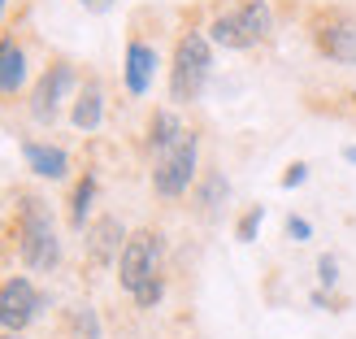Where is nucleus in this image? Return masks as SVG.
Returning <instances> with one entry per match:
<instances>
[{"label":"nucleus","instance_id":"21","mask_svg":"<svg viewBox=\"0 0 356 339\" xmlns=\"http://www.w3.org/2000/svg\"><path fill=\"white\" fill-rule=\"evenodd\" d=\"M118 5V0H83V9H92V13H109Z\"/></svg>","mask_w":356,"mask_h":339},{"label":"nucleus","instance_id":"14","mask_svg":"<svg viewBox=\"0 0 356 339\" xmlns=\"http://www.w3.org/2000/svg\"><path fill=\"white\" fill-rule=\"evenodd\" d=\"M92 200H96V178H92V174H83V183L74 187V196H70V226H74V230H83V226H87Z\"/></svg>","mask_w":356,"mask_h":339},{"label":"nucleus","instance_id":"3","mask_svg":"<svg viewBox=\"0 0 356 339\" xmlns=\"http://www.w3.org/2000/svg\"><path fill=\"white\" fill-rule=\"evenodd\" d=\"M213 74V40L204 31H187L174 44V61H170V100L174 104H191L200 100L204 83Z\"/></svg>","mask_w":356,"mask_h":339},{"label":"nucleus","instance_id":"9","mask_svg":"<svg viewBox=\"0 0 356 339\" xmlns=\"http://www.w3.org/2000/svg\"><path fill=\"white\" fill-rule=\"evenodd\" d=\"M122 244H127V226H122L118 218H109V213L87 226V261H92L96 270L122 257Z\"/></svg>","mask_w":356,"mask_h":339},{"label":"nucleus","instance_id":"7","mask_svg":"<svg viewBox=\"0 0 356 339\" xmlns=\"http://www.w3.org/2000/svg\"><path fill=\"white\" fill-rule=\"evenodd\" d=\"M313 40H317V48H322V57L339 61V65H356V17L348 9L317 13Z\"/></svg>","mask_w":356,"mask_h":339},{"label":"nucleus","instance_id":"18","mask_svg":"<svg viewBox=\"0 0 356 339\" xmlns=\"http://www.w3.org/2000/svg\"><path fill=\"white\" fill-rule=\"evenodd\" d=\"M317 278H322V287H334V283H339V261L330 253H322V261H317Z\"/></svg>","mask_w":356,"mask_h":339},{"label":"nucleus","instance_id":"22","mask_svg":"<svg viewBox=\"0 0 356 339\" xmlns=\"http://www.w3.org/2000/svg\"><path fill=\"white\" fill-rule=\"evenodd\" d=\"M0 339H26L22 331H0Z\"/></svg>","mask_w":356,"mask_h":339},{"label":"nucleus","instance_id":"4","mask_svg":"<svg viewBox=\"0 0 356 339\" xmlns=\"http://www.w3.org/2000/svg\"><path fill=\"white\" fill-rule=\"evenodd\" d=\"M17 253H22L26 270H57L61 261V239H57V226H52L44 200L26 196L22 200V218H17Z\"/></svg>","mask_w":356,"mask_h":339},{"label":"nucleus","instance_id":"2","mask_svg":"<svg viewBox=\"0 0 356 339\" xmlns=\"http://www.w3.org/2000/svg\"><path fill=\"white\" fill-rule=\"evenodd\" d=\"M274 35V9L265 0H235L213 13L209 22V40L218 48H230V52H243V48H257Z\"/></svg>","mask_w":356,"mask_h":339},{"label":"nucleus","instance_id":"12","mask_svg":"<svg viewBox=\"0 0 356 339\" xmlns=\"http://www.w3.org/2000/svg\"><path fill=\"white\" fill-rule=\"evenodd\" d=\"M70 122L79 131H96L104 122V87L96 79H87L79 92H74V104H70Z\"/></svg>","mask_w":356,"mask_h":339},{"label":"nucleus","instance_id":"19","mask_svg":"<svg viewBox=\"0 0 356 339\" xmlns=\"http://www.w3.org/2000/svg\"><path fill=\"white\" fill-rule=\"evenodd\" d=\"M305 178H309V166H305V161H291V166H287V174H282L278 183H282V187H300Z\"/></svg>","mask_w":356,"mask_h":339},{"label":"nucleus","instance_id":"6","mask_svg":"<svg viewBox=\"0 0 356 339\" xmlns=\"http://www.w3.org/2000/svg\"><path fill=\"white\" fill-rule=\"evenodd\" d=\"M44 309L40 287L26 274H9L0 283V331H26Z\"/></svg>","mask_w":356,"mask_h":339},{"label":"nucleus","instance_id":"13","mask_svg":"<svg viewBox=\"0 0 356 339\" xmlns=\"http://www.w3.org/2000/svg\"><path fill=\"white\" fill-rule=\"evenodd\" d=\"M22 157H26V166L40 174V178H65V174H70V157H65V148H57V144L26 139V144H22Z\"/></svg>","mask_w":356,"mask_h":339},{"label":"nucleus","instance_id":"10","mask_svg":"<svg viewBox=\"0 0 356 339\" xmlns=\"http://www.w3.org/2000/svg\"><path fill=\"white\" fill-rule=\"evenodd\" d=\"M156 79V48L144 40L127 44V61H122V83H127L131 96H148V87Z\"/></svg>","mask_w":356,"mask_h":339},{"label":"nucleus","instance_id":"5","mask_svg":"<svg viewBox=\"0 0 356 339\" xmlns=\"http://www.w3.org/2000/svg\"><path fill=\"white\" fill-rule=\"evenodd\" d=\"M195 166H200V139H195V131L183 127L165 148H156V161H152V187H156V196L178 200V196L191 187Z\"/></svg>","mask_w":356,"mask_h":339},{"label":"nucleus","instance_id":"15","mask_svg":"<svg viewBox=\"0 0 356 339\" xmlns=\"http://www.w3.org/2000/svg\"><path fill=\"white\" fill-rule=\"evenodd\" d=\"M178 131H183V122H178L170 109H156L152 122H148V144H152V152H156V148H165Z\"/></svg>","mask_w":356,"mask_h":339},{"label":"nucleus","instance_id":"24","mask_svg":"<svg viewBox=\"0 0 356 339\" xmlns=\"http://www.w3.org/2000/svg\"><path fill=\"white\" fill-rule=\"evenodd\" d=\"M5 5H9V0H0V17H5Z\"/></svg>","mask_w":356,"mask_h":339},{"label":"nucleus","instance_id":"11","mask_svg":"<svg viewBox=\"0 0 356 339\" xmlns=\"http://www.w3.org/2000/svg\"><path fill=\"white\" fill-rule=\"evenodd\" d=\"M26 87V48L5 35L0 40V96H17Z\"/></svg>","mask_w":356,"mask_h":339},{"label":"nucleus","instance_id":"17","mask_svg":"<svg viewBox=\"0 0 356 339\" xmlns=\"http://www.w3.org/2000/svg\"><path fill=\"white\" fill-rule=\"evenodd\" d=\"M261 222H265V205H252V209H248L243 218H239L235 235H239L243 244H252V239H257V230H261Z\"/></svg>","mask_w":356,"mask_h":339},{"label":"nucleus","instance_id":"23","mask_svg":"<svg viewBox=\"0 0 356 339\" xmlns=\"http://www.w3.org/2000/svg\"><path fill=\"white\" fill-rule=\"evenodd\" d=\"M343 157H348V161H352V166H356V148H352V144H348V148H343Z\"/></svg>","mask_w":356,"mask_h":339},{"label":"nucleus","instance_id":"8","mask_svg":"<svg viewBox=\"0 0 356 339\" xmlns=\"http://www.w3.org/2000/svg\"><path fill=\"white\" fill-rule=\"evenodd\" d=\"M74 83H79L74 65H70V61H52L44 74H40V83L31 87V118L35 122H57L65 96L74 92Z\"/></svg>","mask_w":356,"mask_h":339},{"label":"nucleus","instance_id":"20","mask_svg":"<svg viewBox=\"0 0 356 339\" xmlns=\"http://www.w3.org/2000/svg\"><path fill=\"white\" fill-rule=\"evenodd\" d=\"M313 235V226L305 222V218H287V239H296V244H305Z\"/></svg>","mask_w":356,"mask_h":339},{"label":"nucleus","instance_id":"16","mask_svg":"<svg viewBox=\"0 0 356 339\" xmlns=\"http://www.w3.org/2000/svg\"><path fill=\"white\" fill-rule=\"evenodd\" d=\"M226 196H230L226 178H222L218 170H209V174H204V183H200V209L213 218V213H218V205H226Z\"/></svg>","mask_w":356,"mask_h":339},{"label":"nucleus","instance_id":"1","mask_svg":"<svg viewBox=\"0 0 356 339\" xmlns=\"http://www.w3.org/2000/svg\"><path fill=\"white\" fill-rule=\"evenodd\" d=\"M118 283L122 292H131L139 309H152L165 296V278H161V235L156 230H131L118 257Z\"/></svg>","mask_w":356,"mask_h":339}]
</instances>
